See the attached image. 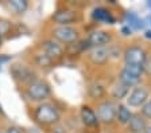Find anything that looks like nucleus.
I'll return each mask as SVG.
<instances>
[{
	"label": "nucleus",
	"instance_id": "13",
	"mask_svg": "<svg viewBox=\"0 0 151 133\" xmlns=\"http://www.w3.org/2000/svg\"><path fill=\"white\" fill-rule=\"evenodd\" d=\"M80 116H81V120L84 122V125H86V127H96L100 122L96 112L92 108H89V106H82L81 110H80Z\"/></svg>",
	"mask_w": 151,
	"mask_h": 133
},
{
	"label": "nucleus",
	"instance_id": "4",
	"mask_svg": "<svg viewBox=\"0 0 151 133\" xmlns=\"http://www.w3.org/2000/svg\"><path fill=\"white\" fill-rule=\"evenodd\" d=\"M53 38L60 43L72 44L78 39V31L72 26H60L53 30Z\"/></svg>",
	"mask_w": 151,
	"mask_h": 133
},
{
	"label": "nucleus",
	"instance_id": "23",
	"mask_svg": "<svg viewBox=\"0 0 151 133\" xmlns=\"http://www.w3.org/2000/svg\"><path fill=\"white\" fill-rule=\"evenodd\" d=\"M6 133H22V132H20V129L16 127H9L8 129L6 130Z\"/></svg>",
	"mask_w": 151,
	"mask_h": 133
},
{
	"label": "nucleus",
	"instance_id": "11",
	"mask_svg": "<svg viewBox=\"0 0 151 133\" xmlns=\"http://www.w3.org/2000/svg\"><path fill=\"white\" fill-rule=\"evenodd\" d=\"M127 125H128V130L131 133H145L147 129V121L140 113L132 114L131 120Z\"/></svg>",
	"mask_w": 151,
	"mask_h": 133
},
{
	"label": "nucleus",
	"instance_id": "24",
	"mask_svg": "<svg viewBox=\"0 0 151 133\" xmlns=\"http://www.w3.org/2000/svg\"><path fill=\"white\" fill-rule=\"evenodd\" d=\"M146 36H147V38H151V31H147V32H146Z\"/></svg>",
	"mask_w": 151,
	"mask_h": 133
},
{
	"label": "nucleus",
	"instance_id": "10",
	"mask_svg": "<svg viewBox=\"0 0 151 133\" xmlns=\"http://www.w3.org/2000/svg\"><path fill=\"white\" fill-rule=\"evenodd\" d=\"M11 74L14 75V78L16 81H20V82H32L34 81V73L28 69L27 66H23V65H15L11 69Z\"/></svg>",
	"mask_w": 151,
	"mask_h": 133
},
{
	"label": "nucleus",
	"instance_id": "17",
	"mask_svg": "<svg viewBox=\"0 0 151 133\" xmlns=\"http://www.w3.org/2000/svg\"><path fill=\"white\" fill-rule=\"evenodd\" d=\"M8 6L14 12L19 14V15L24 14L26 10L28 8V3L26 1V0H11V1L8 3Z\"/></svg>",
	"mask_w": 151,
	"mask_h": 133
},
{
	"label": "nucleus",
	"instance_id": "2",
	"mask_svg": "<svg viewBox=\"0 0 151 133\" xmlns=\"http://www.w3.org/2000/svg\"><path fill=\"white\" fill-rule=\"evenodd\" d=\"M50 93H51V90H50L49 83L42 81V79L35 78L27 86V95L31 101H37V102L45 101L50 95Z\"/></svg>",
	"mask_w": 151,
	"mask_h": 133
},
{
	"label": "nucleus",
	"instance_id": "16",
	"mask_svg": "<svg viewBox=\"0 0 151 133\" xmlns=\"http://www.w3.org/2000/svg\"><path fill=\"white\" fill-rule=\"evenodd\" d=\"M132 117L131 110L128 109L127 105H119L116 109V120L123 125H127Z\"/></svg>",
	"mask_w": 151,
	"mask_h": 133
},
{
	"label": "nucleus",
	"instance_id": "12",
	"mask_svg": "<svg viewBox=\"0 0 151 133\" xmlns=\"http://www.w3.org/2000/svg\"><path fill=\"white\" fill-rule=\"evenodd\" d=\"M89 58L94 65H104L109 59V51L107 47H94L89 53Z\"/></svg>",
	"mask_w": 151,
	"mask_h": 133
},
{
	"label": "nucleus",
	"instance_id": "9",
	"mask_svg": "<svg viewBox=\"0 0 151 133\" xmlns=\"http://www.w3.org/2000/svg\"><path fill=\"white\" fill-rule=\"evenodd\" d=\"M42 50L43 53L51 59H57L61 58L63 55V48L58 42H55L54 39H47L42 43Z\"/></svg>",
	"mask_w": 151,
	"mask_h": 133
},
{
	"label": "nucleus",
	"instance_id": "5",
	"mask_svg": "<svg viewBox=\"0 0 151 133\" xmlns=\"http://www.w3.org/2000/svg\"><path fill=\"white\" fill-rule=\"evenodd\" d=\"M147 60V54L145 48L140 46H129L124 51V62L126 65H138V66H145Z\"/></svg>",
	"mask_w": 151,
	"mask_h": 133
},
{
	"label": "nucleus",
	"instance_id": "25",
	"mask_svg": "<svg viewBox=\"0 0 151 133\" xmlns=\"http://www.w3.org/2000/svg\"><path fill=\"white\" fill-rule=\"evenodd\" d=\"M145 133H151V127H147V129H146Z\"/></svg>",
	"mask_w": 151,
	"mask_h": 133
},
{
	"label": "nucleus",
	"instance_id": "3",
	"mask_svg": "<svg viewBox=\"0 0 151 133\" xmlns=\"http://www.w3.org/2000/svg\"><path fill=\"white\" fill-rule=\"evenodd\" d=\"M150 98V93L143 86H136L127 95V106L129 108H142Z\"/></svg>",
	"mask_w": 151,
	"mask_h": 133
},
{
	"label": "nucleus",
	"instance_id": "18",
	"mask_svg": "<svg viewBox=\"0 0 151 133\" xmlns=\"http://www.w3.org/2000/svg\"><path fill=\"white\" fill-rule=\"evenodd\" d=\"M129 93V87H127L126 85H123V83H117L112 90V97L116 100H123V98H127V95Z\"/></svg>",
	"mask_w": 151,
	"mask_h": 133
},
{
	"label": "nucleus",
	"instance_id": "14",
	"mask_svg": "<svg viewBox=\"0 0 151 133\" xmlns=\"http://www.w3.org/2000/svg\"><path fill=\"white\" fill-rule=\"evenodd\" d=\"M92 18H93V20L100 22V23H107V24L115 23V18L112 16V14L107 8H103V7L94 8L93 12H92Z\"/></svg>",
	"mask_w": 151,
	"mask_h": 133
},
{
	"label": "nucleus",
	"instance_id": "22",
	"mask_svg": "<svg viewBox=\"0 0 151 133\" xmlns=\"http://www.w3.org/2000/svg\"><path fill=\"white\" fill-rule=\"evenodd\" d=\"M142 116L145 118H148V120H151V100H148L147 102H146L143 106H142Z\"/></svg>",
	"mask_w": 151,
	"mask_h": 133
},
{
	"label": "nucleus",
	"instance_id": "20",
	"mask_svg": "<svg viewBox=\"0 0 151 133\" xmlns=\"http://www.w3.org/2000/svg\"><path fill=\"white\" fill-rule=\"evenodd\" d=\"M127 19H128V24L131 26V27H134V28L139 30V28H143V22H142V19H139L138 16L135 15V14H127Z\"/></svg>",
	"mask_w": 151,
	"mask_h": 133
},
{
	"label": "nucleus",
	"instance_id": "26",
	"mask_svg": "<svg viewBox=\"0 0 151 133\" xmlns=\"http://www.w3.org/2000/svg\"><path fill=\"white\" fill-rule=\"evenodd\" d=\"M0 46H1V34H0Z\"/></svg>",
	"mask_w": 151,
	"mask_h": 133
},
{
	"label": "nucleus",
	"instance_id": "15",
	"mask_svg": "<svg viewBox=\"0 0 151 133\" xmlns=\"http://www.w3.org/2000/svg\"><path fill=\"white\" fill-rule=\"evenodd\" d=\"M119 82L123 83V85H126L127 87H132V86H138V83L140 82V77H136L134 74L128 73L127 70L123 69L120 71V75H119Z\"/></svg>",
	"mask_w": 151,
	"mask_h": 133
},
{
	"label": "nucleus",
	"instance_id": "6",
	"mask_svg": "<svg viewBox=\"0 0 151 133\" xmlns=\"http://www.w3.org/2000/svg\"><path fill=\"white\" fill-rule=\"evenodd\" d=\"M116 109L117 106H115L111 101H104L101 104H99L97 113H96L99 121L104 124L113 122V120H116Z\"/></svg>",
	"mask_w": 151,
	"mask_h": 133
},
{
	"label": "nucleus",
	"instance_id": "19",
	"mask_svg": "<svg viewBox=\"0 0 151 133\" xmlns=\"http://www.w3.org/2000/svg\"><path fill=\"white\" fill-rule=\"evenodd\" d=\"M35 63L39 67H49L53 63V59L47 57L45 53H39V54H35Z\"/></svg>",
	"mask_w": 151,
	"mask_h": 133
},
{
	"label": "nucleus",
	"instance_id": "8",
	"mask_svg": "<svg viewBox=\"0 0 151 133\" xmlns=\"http://www.w3.org/2000/svg\"><path fill=\"white\" fill-rule=\"evenodd\" d=\"M111 39H112V36H111L109 32L103 31V30H96L88 36V44L93 48L105 47L107 44H109Z\"/></svg>",
	"mask_w": 151,
	"mask_h": 133
},
{
	"label": "nucleus",
	"instance_id": "7",
	"mask_svg": "<svg viewBox=\"0 0 151 133\" xmlns=\"http://www.w3.org/2000/svg\"><path fill=\"white\" fill-rule=\"evenodd\" d=\"M51 20L58 26H69L77 20V14L69 8H60L53 14Z\"/></svg>",
	"mask_w": 151,
	"mask_h": 133
},
{
	"label": "nucleus",
	"instance_id": "1",
	"mask_svg": "<svg viewBox=\"0 0 151 133\" xmlns=\"http://www.w3.org/2000/svg\"><path fill=\"white\" fill-rule=\"evenodd\" d=\"M60 112L54 105L49 102H42L37 106L34 112V118L41 125H54L60 121Z\"/></svg>",
	"mask_w": 151,
	"mask_h": 133
},
{
	"label": "nucleus",
	"instance_id": "21",
	"mask_svg": "<svg viewBox=\"0 0 151 133\" xmlns=\"http://www.w3.org/2000/svg\"><path fill=\"white\" fill-rule=\"evenodd\" d=\"M89 93H91V95L93 98H99V97H101L104 94V89L100 85H94L89 89Z\"/></svg>",
	"mask_w": 151,
	"mask_h": 133
}]
</instances>
